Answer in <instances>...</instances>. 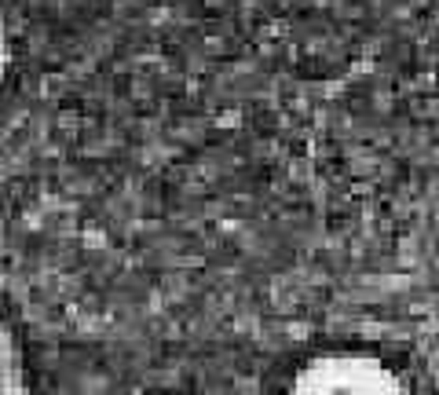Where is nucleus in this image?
<instances>
[{
	"mask_svg": "<svg viewBox=\"0 0 439 395\" xmlns=\"http://www.w3.org/2000/svg\"><path fill=\"white\" fill-rule=\"evenodd\" d=\"M282 395H414L395 373L359 351H329L307 362Z\"/></svg>",
	"mask_w": 439,
	"mask_h": 395,
	"instance_id": "f257e3e1",
	"label": "nucleus"
},
{
	"mask_svg": "<svg viewBox=\"0 0 439 395\" xmlns=\"http://www.w3.org/2000/svg\"><path fill=\"white\" fill-rule=\"evenodd\" d=\"M0 395H22V359L4 326H0Z\"/></svg>",
	"mask_w": 439,
	"mask_h": 395,
	"instance_id": "f03ea898",
	"label": "nucleus"
},
{
	"mask_svg": "<svg viewBox=\"0 0 439 395\" xmlns=\"http://www.w3.org/2000/svg\"><path fill=\"white\" fill-rule=\"evenodd\" d=\"M8 30H4V18H0V77H4V70H8Z\"/></svg>",
	"mask_w": 439,
	"mask_h": 395,
	"instance_id": "7ed1b4c3",
	"label": "nucleus"
}]
</instances>
